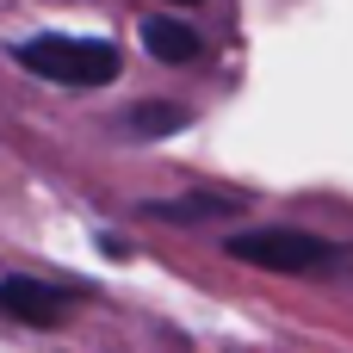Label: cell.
I'll return each instance as SVG.
<instances>
[{"label": "cell", "instance_id": "6", "mask_svg": "<svg viewBox=\"0 0 353 353\" xmlns=\"http://www.w3.org/2000/svg\"><path fill=\"white\" fill-rule=\"evenodd\" d=\"M137 137H161V130H180L186 124V112L180 105H161V99H143V105H130V118H124Z\"/></svg>", "mask_w": 353, "mask_h": 353}, {"label": "cell", "instance_id": "1", "mask_svg": "<svg viewBox=\"0 0 353 353\" xmlns=\"http://www.w3.org/2000/svg\"><path fill=\"white\" fill-rule=\"evenodd\" d=\"M12 62L37 81H56V87H105L118 81L124 68V50L105 43V37H68V31H43V37H25L12 43Z\"/></svg>", "mask_w": 353, "mask_h": 353}, {"label": "cell", "instance_id": "3", "mask_svg": "<svg viewBox=\"0 0 353 353\" xmlns=\"http://www.w3.org/2000/svg\"><path fill=\"white\" fill-rule=\"evenodd\" d=\"M74 310V298L50 279H25V273H6L0 279V316L6 323H25V329H62Z\"/></svg>", "mask_w": 353, "mask_h": 353}, {"label": "cell", "instance_id": "7", "mask_svg": "<svg viewBox=\"0 0 353 353\" xmlns=\"http://www.w3.org/2000/svg\"><path fill=\"white\" fill-rule=\"evenodd\" d=\"M174 6H199V0H174Z\"/></svg>", "mask_w": 353, "mask_h": 353}, {"label": "cell", "instance_id": "4", "mask_svg": "<svg viewBox=\"0 0 353 353\" xmlns=\"http://www.w3.org/2000/svg\"><path fill=\"white\" fill-rule=\"evenodd\" d=\"M143 50L155 56V62H174V68H186V62H199V31L192 25H180V19H168V12H155V19H143Z\"/></svg>", "mask_w": 353, "mask_h": 353}, {"label": "cell", "instance_id": "2", "mask_svg": "<svg viewBox=\"0 0 353 353\" xmlns=\"http://www.w3.org/2000/svg\"><path fill=\"white\" fill-rule=\"evenodd\" d=\"M223 254L242 267H261V273H335V267H347V254L310 230H248V236H230Z\"/></svg>", "mask_w": 353, "mask_h": 353}, {"label": "cell", "instance_id": "5", "mask_svg": "<svg viewBox=\"0 0 353 353\" xmlns=\"http://www.w3.org/2000/svg\"><path fill=\"white\" fill-rule=\"evenodd\" d=\"M242 199H186V205H143L149 217H161V223H199V217H230Z\"/></svg>", "mask_w": 353, "mask_h": 353}]
</instances>
